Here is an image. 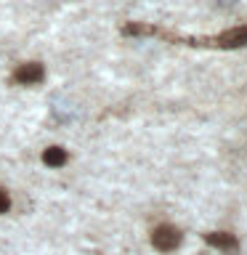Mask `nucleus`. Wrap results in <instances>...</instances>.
Here are the masks:
<instances>
[{
  "label": "nucleus",
  "instance_id": "obj_5",
  "mask_svg": "<svg viewBox=\"0 0 247 255\" xmlns=\"http://www.w3.org/2000/svg\"><path fill=\"white\" fill-rule=\"evenodd\" d=\"M43 162L48 167H61L64 162H67V151H64L61 146H51L43 151Z\"/></svg>",
  "mask_w": 247,
  "mask_h": 255
},
{
  "label": "nucleus",
  "instance_id": "obj_7",
  "mask_svg": "<svg viewBox=\"0 0 247 255\" xmlns=\"http://www.w3.org/2000/svg\"><path fill=\"white\" fill-rule=\"evenodd\" d=\"M8 207H11V199H8V194H5L3 189H0V213H5Z\"/></svg>",
  "mask_w": 247,
  "mask_h": 255
},
{
  "label": "nucleus",
  "instance_id": "obj_1",
  "mask_svg": "<svg viewBox=\"0 0 247 255\" xmlns=\"http://www.w3.org/2000/svg\"><path fill=\"white\" fill-rule=\"evenodd\" d=\"M151 245L157 247L159 253H173L175 247L181 245V231L175 226H157L154 231H151Z\"/></svg>",
  "mask_w": 247,
  "mask_h": 255
},
{
  "label": "nucleus",
  "instance_id": "obj_3",
  "mask_svg": "<svg viewBox=\"0 0 247 255\" xmlns=\"http://www.w3.org/2000/svg\"><path fill=\"white\" fill-rule=\"evenodd\" d=\"M213 43L218 48H242V45H247V27H234V29L221 32Z\"/></svg>",
  "mask_w": 247,
  "mask_h": 255
},
{
  "label": "nucleus",
  "instance_id": "obj_4",
  "mask_svg": "<svg viewBox=\"0 0 247 255\" xmlns=\"http://www.w3.org/2000/svg\"><path fill=\"white\" fill-rule=\"evenodd\" d=\"M205 242L210 245V247H218V250H223V253H237L239 250V242L231 234H205Z\"/></svg>",
  "mask_w": 247,
  "mask_h": 255
},
{
  "label": "nucleus",
  "instance_id": "obj_2",
  "mask_svg": "<svg viewBox=\"0 0 247 255\" xmlns=\"http://www.w3.org/2000/svg\"><path fill=\"white\" fill-rule=\"evenodd\" d=\"M43 77H45V69H43V64H37V61L21 64V67L13 72V80H16V83H21V85H35Z\"/></svg>",
  "mask_w": 247,
  "mask_h": 255
},
{
  "label": "nucleus",
  "instance_id": "obj_8",
  "mask_svg": "<svg viewBox=\"0 0 247 255\" xmlns=\"http://www.w3.org/2000/svg\"><path fill=\"white\" fill-rule=\"evenodd\" d=\"M215 5L218 8H231V5H237V0H215Z\"/></svg>",
  "mask_w": 247,
  "mask_h": 255
},
{
  "label": "nucleus",
  "instance_id": "obj_6",
  "mask_svg": "<svg viewBox=\"0 0 247 255\" xmlns=\"http://www.w3.org/2000/svg\"><path fill=\"white\" fill-rule=\"evenodd\" d=\"M123 35H157L154 27H149V24H125L123 27Z\"/></svg>",
  "mask_w": 247,
  "mask_h": 255
}]
</instances>
